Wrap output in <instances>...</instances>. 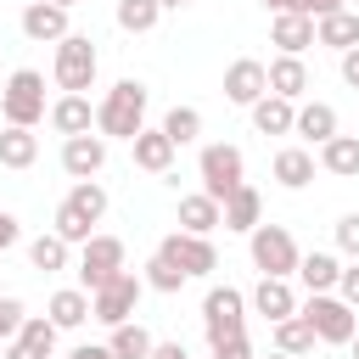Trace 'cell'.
<instances>
[{
	"label": "cell",
	"instance_id": "14",
	"mask_svg": "<svg viewBox=\"0 0 359 359\" xmlns=\"http://www.w3.org/2000/svg\"><path fill=\"white\" fill-rule=\"evenodd\" d=\"M247 309H252V314H264V320L275 325V320L297 314V286H292V280H280V275H258V286L247 292Z\"/></svg>",
	"mask_w": 359,
	"mask_h": 359
},
{
	"label": "cell",
	"instance_id": "32",
	"mask_svg": "<svg viewBox=\"0 0 359 359\" xmlns=\"http://www.w3.org/2000/svg\"><path fill=\"white\" fill-rule=\"evenodd\" d=\"M151 342H157V337H151L140 320H123V325H112V337H107V348H112L118 359H146Z\"/></svg>",
	"mask_w": 359,
	"mask_h": 359
},
{
	"label": "cell",
	"instance_id": "5",
	"mask_svg": "<svg viewBox=\"0 0 359 359\" xmlns=\"http://www.w3.org/2000/svg\"><path fill=\"white\" fill-rule=\"evenodd\" d=\"M297 314L314 325V337H320L325 348H348V337L359 331V309H348L337 292H309V297H297Z\"/></svg>",
	"mask_w": 359,
	"mask_h": 359
},
{
	"label": "cell",
	"instance_id": "37",
	"mask_svg": "<svg viewBox=\"0 0 359 359\" xmlns=\"http://www.w3.org/2000/svg\"><path fill=\"white\" fill-rule=\"evenodd\" d=\"M140 280H146V292H163V297H174V292L185 286V269H174V264H168L163 252H151V258H146V275H140Z\"/></svg>",
	"mask_w": 359,
	"mask_h": 359
},
{
	"label": "cell",
	"instance_id": "48",
	"mask_svg": "<svg viewBox=\"0 0 359 359\" xmlns=\"http://www.w3.org/2000/svg\"><path fill=\"white\" fill-rule=\"evenodd\" d=\"M157 6H163V11H185L191 0H157Z\"/></svg>",
	"mask_w": 359,
	"mask_h": 359
},
{
	"label": "cell",
	"instance_id": "16",
	"mask_svg": "<svg viewBox=\"0 0 359 359\" xmlns=\"http://www.w3.org/2000/svg\"><path fill=\"white\" fill-rule=\"evenodd\" d=\"M264 90H269V84H264V62H258V56H236V62L224 67V101H230V107H252Z\"/></svg>",
	"mask_w": 359,
	"mask_h": 359
},
{
	"label": "cell",
	"instance_id": "31",
	"mask_svg": "<svg viewBox=\"0 0 359 359\" xmlns=\"http://www.w3.org/2000/svg\"><path fill=\"white\" fill-rule=\"evenodd\" d=\"M28 264H34V269H45V275H56V269H67V264H73V247H67L56 230H45V236H34V241H28Z\"/></svg>",
	"mask_w": 359,
	"mask_h": 359
},
{
	"label": "cell",
	"instance_id": "8",
	"mask_svg": "<svg viewBox=\"0 0 359 359\" xmlns=\"http://www.w3.org/2000/svg\"><path fill=\"white\" fill-rule=\"evenodd\" d=\"M202 331H208V348L224 342V337H241L247 331V292L208 286V297H202Z\"/></svg>",
	"mask_w": 359,
	"mask_h": 359
},
{
	"label": "cell",
	"instance_id": "19",
	"mask_svg": "<svg viewBox=\"0 0 359 359\" xmlns=\"http://www.w3.org/2000/svg\"><path fill=\"white\" fill-rule=\"evenodd\" d=\"M129 151H135V168L140 174H174V140L163 135V129H140L135 140H129Z\"/></svg>",
	"mask_w": 359,
	"mask_h": 359
},
{
	"label": "cell",
	"instance_id": "29",
	"mask_svg": "<svg viewBox=\"0 0 359 359\" xmlns=\"http://www.w3.org/2000/svg\"><path fill=\"white\" fill-rule=\"evenodd\" d=\"M39 163V135L34 129H17V123H6L0 129V168H34Z\"/></svg>",
	"mask_w": 359,
	"mask_h": 359
},
{
	"label": "cell",
	"instance_id": "42",
	"mask_svg": "<svg viewBox=\"0 0 359 359\" xmlns=\"http://www.w3.org/2000/svg\"><path fill=\"white\" fill-rule=\"evenodd\" d=\"M337 67H342V84H348V90H359V45H348V50L337 56Z\"/></svg>",
	"mask_w": 359,
	"mask_h": 359
},
{
	"label": "cell",
	"instance_id": "27",
	"mask_svg": "<svg viewBox=\"0 0 359 359\" xmlns=\"http://www.w3.org/2000/svg\"><path fill=\"white\" fill-rule=\"evenodd\" d=\"M269 342H275L280 353H292V359H303V353H314V348H320V337H314V325H309L303 314L275 320V325H269Z\"/></svg>",
	"mask_w": 359,
	"mask_h": 359
},
{
	"label": "cell",
	"instance_id": "21",
	"mask_svg": "<svg viewBox=\"0 0 359 359\" xmlns=\"http://www.w3.org/2000/svg\"><path fill=\"white\" fill-rule=\"evenodd\" d=\"M337 275H342V258L337 252H325V247H309L303 258H297V286L303 292H337Z\"/></svg>",
	"mask_w": 359,
	"mask_h": 359
},
{
	"label": "cell",
	"instance_id": "23",
	"mask_svg": "<svg viewBox=\"0 0 359 359\" xmlns=\"http://www.w3.org/2000/svg\"><path fill=\"white\" fill-rule=\"evenodd\" d=\"M56 337H62V331L50 325V314H22L11 348H22L28 359H56Z\"/></svg>",
	"mask_w": 359,
	"mask_h": 359
},
{
	"label": "cell",
	"instance_id": "35",
	"mask_svg": "<svg viewBox=\"0 0 359 359\" xmlns=\"http://www.w3.org/2000/svg\"><path fill=\"white\" fill-rule=\"evenodd\" d=\"M50 230H56L67 247H84V241L95 236V224H90V219H84L73 202H56V213H50Z\"/></svg>",
	"mask_w": 359,
	"mask_h": 359
},
{
	"label": "cell",
	"instance_id": "34",
	"mask_svg": "<svg viewBox=\"0 0 359 359\" xmlns=\"http://www.w3.org/2000/svg\"><path fill=\"white\" fill-rule=\"evenodd\" d=\"M62 202H73L90 224H101V219H107V185H101V180H73V191H67Z\"/></svg>",
	"mask_w": 359,
	"mask_h": 359
},
{
	"label": "cell",
	"instance_id": "17",
	"mask_svg": "<svg viewBox=\"0 0 359 359\" xmlns=\"http://www.w3.org/2000/svg\"><path fill=\"white\" fill-rule=\"evenodd\" d=\"M219 224H224V230H236V236H247L252 224H264V196H258V185H247V180H241V185L219 202Z\"/></svg>",
	"mask_w": 359,
	"mask_h": 359
},
{
	"label": "cell",
	"instance_id": "20",
	"mask_svg": "<svg viewBox=\"0 0 359 359\" xmlns=\"http://www.w3.org/2000/svg\"><path fill=\"white\" fill-rule=\"evenodd\" d=\"M314 151L309 146H280L275 151V163H269V174H275V185L280 191H303V185H314Z\"/></svg>",
	"mask_w": 359,
	"mask_h": 359
},
{
	"label": "cell",
	"instance_id": "39",
	"mask_svg": "<svg viewBox=\"0 0 359 359\" xmlns=\"http://www.w3.org/2000/svg\"><path fill=\"white\" fill-rule=\"evenodd\" d=\"M337 297L348 309H359V258H342V275H337Z\"/></svg>",
	"mask_w": 359,
	"mask_h": 359
},
{
	"label": "cell",
	"instance_id": "41",
	"mask_svg": "<svg viewBox=\"0 0 359 359\" xmlns=\"http://www.w3.org/2000/svg\"><path fill=\"white\" fill-rule=\"evenodd\" d=\"M213 359H258V353H252V342H247V331H241V337L213 342Z\"/></svg>",
	"mask_w": 359,
	"mask_h": 359
},
{
	"label": "cell",
	"instance_id": "25",
	"mask_svg": "<svg viewBox=\"0 0 359 359\" xmlns=\"http://www.w3.org/2000/svg\"><path fill=\"white\" fill-rule=\"evenodd\" d=\"M45 314H50L56 331H79V325L90 320V292H84V286H62V292H50Z\"/></svg>",
	"mask_w": 359,
	"mask_h": 359
},
{
	"label": "cell",
	"instance_id": "10",
	"mask_svg": "<svg viewBox=\"0 0 359 359\" xmlns=\"http://www.w3.org/2000/svg\"><path fill=\"white\" fill-rule=\"evenodd\" d=\"M118 269H129V264H123V241L95 230V236L79 247V286H84V292H95V286H107Z\"/></svg>",
	"mask_w": 359,
	"mask_h": 359
},
{
	"label": "cell",
	"instance_id": "3",
	"mask_svg": "<svg viewBox=\"0 0 359 359\" xmlns=\"http://www.w3.org/2000/svg\"><path fill=\"white\" fill-rule=\"evenodd\" d=\"M45 73L39 67H17L6 84H0V118L6 123H17V129H34V123H45Z\"/></svg>",
	"mask_w": 359,
	"mask_h": 359
},
{
	"label": "cell",
	"instance_id": "46",
	"mask_svg": "<svg viewBox=\"0 0 359 359\" xmlns=\"http://www.w3.org/2000/svg\"><path fill=\"white\" fill-rule=\"evenodd\" d=\"M146 359H191V353H185V342H151Z\"/></svg>",
	"mask_w": 359,
	"mask_h": 359
},
{
	"label": "cell",
	"instance_id": "4",
	"mask_svg": "<svg viewBox=\"0 0 359 359\" xmlns=\"http://www.w3.org/2000/svg\"><path fill=\"white\" fill-rule=\"evenodd\" d=\"M247 252H252V269L258 275H280V280H292L297 275V258H303V247H297V236L286 224H252L247 230Z\"/></svg>",
	"mask_w": 359,
	"mask_h": 359
},
{
	"label": "cell",
	"instance_id": "24",
	"mask_svg": "<svg viewBox=\"0 0 359 359\" xmlns=\"http://www.w3.org/2000/svg\"><path fill=\"white\" fill-rule=\"evenodd\" d=\"M247 112H252V129H258V135H292L297 101H286V95H269V90H264V95H258Z\"/></svg>",
	"mask_w": 359,
	"mask_h": 359
},
{
	"label": "cell",
	"instance_id": "1",
	"mask_svg": "<svg viewBox=\"0 0 359 359\" xmlns=\"http://www.w3.org/2000/svg\"><path fill=\"white\" fill-rule=\"evenodd\" d=\"M146 107H151V90L140 79H118L101 101H95V135L107 140H135L146 129Z\"/></svg>",
	"mask_w": 359,
	"mask_h": 359
},
{
	"label": "cell",
	"instance_id": "6",
	"mask_svg": "<svg viewBox=\"0 0 359 359\" xmlns=\"http://www.w3.org/2000/svg\"><path fill=\"white\" fill-rule=\"evenodd\" d=\"M140 297H146V280H140L135 269H118V275H112L107 286H95V292H90V320H101V325L112 331V325L135 320Z\"/></svg>",
	"mask_w": 359,
	"mask_h": 359
},
{
	"label": "cell",
	"instance_id": "28",
	"mask_svg": "<svg viewBox=\"0 0 359 359\" xmlns=\"http://www.w3.org/2000/svg\"><path fill=\"white\" fill-rule=\"evenodd\" d=\"M314 45H325V50H337V56H342L348 45H359V11L342 6V11L320 17V22H314Z\"/></svg>",
	"mask_w": 359,
	"mask_h": 359
},
{
	"label": "cell",
	"instance_id": "38",
	"mask_svg": "<svg viewBox=\"0 0 359 359\" xmlns=\"http://www.w3.org/2000/svg\"><path fill=\"white\" fill-rule=\"evenodd\" d=\"M331 230H337V258H359V213H342Z\"/></svg>",
	"mask_w": 359,
	"mask_h": 359
},
{
	"label": "cell",
	"instance_id": "7",
	"mask_svg": "<svg viewBox=\"0 0 359 359\" xmlns=\"http://www.w3.org/2000/svg\"><path fill=\"white\" fill-rule=\"evenodd\" d=\"M196 174H202V191L213 196V202H224L241 180H247V157H241V146H230V140H213V146H202V157H196Z\"/></svg>",
	"mask_w": 359,
	"mask_h": 359
},
{
	"label": "cell",
	"instance_id": "49",
	"mask_svg": "<svg viewBox=\"0 0 359 359\" xmlns=\"http://www.w3.org/2000/svg\"><path fill=\"white\" fill-rule=\"evenodd\" d=\"M348 353H353V359H359V331H353V337H348Z\"/></svg>",
	"mask_w": 359,
	"mask_h": 359
},
{
	"label": "cell",
	"instance_id": "2",
	"mask_svg": "<svg viewBox=\"0 0 359 359\" xmlns=\"http://www.w3.org/2000/svg\"><path fill=\"white\" fill-rule=\"evenodd\" d=\"M95 73H101V50L90 34H67L56 39V62H50V79L62 95H90L95 90Z\"/></svg>",
	"mask_w": 359,
	"mask_h": 359
},
{
	"label": "cell",
	"instance_id": "18",
	"mask_svg": "<svg viewBox=\"0 0 359 359\" xmlns=\"http://www.w3.org/2000/svg\"><path fill=\"white\" fill-rule=\"evenodd\" d=\"M269 45H280V56H303L314 45V17L303 11H275L269 17Z\"/></svg>",
	"mask_w": 359,
	"mask_h": 359
},
{
	"label": "cell",
	"instance_id": "51",
	"mask_svg": "<svg viewBox=\"0 0 359 359\" xmlns=\"http://www.w3.org/2000/svg\"><path fill=\"white\" fill-rule=\"evenodd\" d=\"M56 6H67V11H73V6H79V0H56Z\"/></svg>",
	"mask_w": 359,
	"mask_h": 359
},
{
	"label": "cell",
	"instance_id": "33",
	"mask_svg": "<svg viewBox=\"0 0 359 359\" xmlns=\"http://www.w3.org/2000/svg\"><path fill=\"white\" fill-rule=\"evenodd\" d=\"M112 22H118L123 34H151V28L163 22V6H157V0H118Z\"/></svg>",
	"mask_w": 359,
	"mask_h": 359
},
{
	"label": "cell",
	"instance_id": "13",
	"mask_svg": "<svg viewBox=\"0 0 359 359\" xmlns=\"http://www.w3.org/2000/svg\"><path fill=\"white\" fill-rule=\"evenodd\" d=\"M337 129H342V118H337V107H331V101H314V95H303V101H297L292 135H297L303 146H325Z\"/></svg>",
	"mask_w": 359,
	"mask_h": 359
},
{
	"label": "cell",
	"instance_id": "9",
	"mask_svg": "<svg viewBox=\"0 0 359 359\" xmlns=\"http://www.w3.org/2000/svg\"><path fill=\"white\" fill-rule=\"evenodd\" d=\"M157 252H163L174 269H185V280H202V275H213V269H219V247H213V236L174 230V236H163V241H157Z\"/></svg>",
	"mask_w": 359,
	"mask_h": 359
},
{
	"label": "cell",
	"instance_id": "45",
	"mask_svg": "<svg viewBox=\"0 0 359 359\" xmlns=\"http://www.w3.org/2000/svg\"><path fill=\"white\" fill-rule=\"evenodd\" d=\"M67 359H118L107 342H79V348H67Z\"/></svg>",
	"mask_w": 359,
	"mask_h": 359
},
{
	"label": "cell",
	"instance_id": "40",
	"mask_svg": "<svg viewBox=\"0 0 359 359\" xmlns=\"http://www.w3.org/2000/svg\"><path fill=\"white\" fill-rule=\"evenodd\" d=\"M22 297H0V342H11L17 337V325H22Z\"/></svg>",
	"mask_w": 359,
	"mask_h": 359
},
{
	"label": "cell",
	"instance_id": "36",
	"mask_svg": "<svg viewBox=\"0 0 359 359\" xmlns=\"http://www.w3.org/2000/svg\"><path fill=\"white\" fill-rule=\"evenodd\" d=\"M157 129H163V135H168L174 146H191V140L202 135V112H196V107H168Z\"/></svg>",
	"mask_w": 359,
	"mask_h": 359
},
{
	"label": "cell",
	"instance_id": "26",
	"mask_svg": "<svg viewBox=\"0 0 359 359\" xmlns=\"http://www.w3.org/2000/svg\"><path fill=\"white\" fill-rule=\"evenodd\" d=\"M325 174H337V180H359V135H331L325 146H320V157H314Z\"/></svg>",
	"mask_w": 359,
	"mask_h": 359
},
{
	"label": "cell",
	"instance_id": "15",
	"mask_svg": "<svg viewBox=\"0 0 359 359\" xmlns=\"http://www.w3.org/2000/svg\"><path fill=\"white\" fill-rule=\"evenodd\" d=\"M264 84H269V95L303 101V95L314 90V73H309L303 56H275V62H264Z\"/></svg>",
	"mask_w": 359,
	"mask_h": 359
},
{
	"label": "cell",
	"instance_id": "11",
	"mask_svg": "<svg viewBox=\"0 0 359 359\" xmlns=\"http://www.w3.org/2000/svg\"><path fill=\"white\" fill-rule=\"evenodd\" d=\"M62 168H67V180H95L107 168V135H95V129L67 135L62 140Z\"/></svg>",
	"mask_w": 359,
	"mask_h": 359
},
{
	"label": "cell",
	"instance_id": "50",
	"mask_svg": "<svg viewBox=\"0 0 359 359\" xmlns=\"http://www.w3.org/2000/svg\"><path fill=\"white\" fill-rule=\"evenodd\" d=\"M264 359H292V353H280V348H269V353H264Z\"/></svg>",
	"mask_w": 359,
	"mask_h": 359
},
{
	"label": "cell",
	"instance_id": "30",
	"mask_svg": "<svg viewBox=\"0 0 359 359\" xmlns=\"http://www.w3.org/2000/svg\"><path fill=\"white\" fill-rule=\"evenodd\" d=\"M180 230L213 236V230H219V202H213L208 191H185V196H180Z\"/></svg>",
	"mask_w": 359,
	"mask_h": 359
},
{
	"label": "cell",
	"instance_id": "12",
	"mask_svg": "<svg viewBox=\"0 0 359 359\" xmlns=\"http://www.w3.org/2000/svg\"><path fill=\"white\" fill-rule=\"evenodd\" d=\"M22 34H28L34 45H56V39H67V34H73L67 6H56V0H28V6H22Z\"/></svg>",
	"mask_w": 359,
	"mask_h": 359
},
{
	"label": "cell",
	"instance_id": "22",
	"mask_svg": "<svg viewBox=\"0 0 359 359\" xmlns=\"http://www.w3.org/2000/svg\"><path fill=\"white\" fill-rule=\"evenodd\" d=\"M45 123L67 140V135L95 129V107H90V95H56V101H50V112H45Z\"/></svg>",
	"mask_w": 359,
	"mask_h": 359
},
{
	"label": "cell",
	"instance_id": "44",
	"mask_svg": "<svg viewBox=\"0 0 359 359\" xmlns=\"http://www.w3.org/2000/svg\"><path fill=\"white\" fill-rule=\"evenodd\" d=\"M342 6H348V0H297V11H303V17H314V22H320V17H331V11H342Z\"/></svg>",
	"mask_w": 359,
	"mask_h": 359
},
{
	"label": "cell",
	"instance_id": "43",
	"mask_svg": "<svg viewBox=\"0 0 359 359\" xmlns=\"http://www.w3.org/2000/svg\"><path fill=\"white\" fill-rule=\"evenodd\" d=\"M17 241H22V224H17V213H6V208H0V252H11Z\"/></svg>",
	"mask_w": 359,
	"mask_h": 359
},
{
	"label": "cell",
	"instance_id": "47",
	"mask_svg": "<svg viewBox=\"0 0 359 359\" xmlns=\"http://www.w3.org/2000/svg\"><path fill=\"white\" fill-rule=\"evenodd\" d=\"M258 6H264L269 17H275V11H297V0H258Z\"/></svg>",
	"mask_w": 359,
	"mask_h": 359
}]
</instances>
